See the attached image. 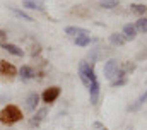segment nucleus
I'll list each match as a JSON object with an SVG mask.
<instances>
[{
  "instance_id": "f257e3e1",
  "label": "nucleus",
  "mask_w": 147,
  "mask_h": 130,
  "mask_svg": "<svg viewBox=\"0 0 147 130\" xmlns=\"http://www.w3.org/2000/svg\"><path fill=\"white\" fill-rule=\"evenodd\" d=\"M21 120H22V111H21L19 106H16V104H7V106L2 108V111H0V123H2V125L10 127V125L21 122Z\"/></svg>"
},
{
  "instance_id": "f03ea898",
  "label": "nucleus",
  "mask_w": 147,
  "mask_h": 130,
  "mask_svg": "<svg viewBox=\"0 0 147 130\" xmlns=\"http://www.w3.org/2000/svg\"><path fill=\"white\" fill-rule=\"evenodd\" d=\"M19 70L17 67L7 60H0V81L2 82H12L17 77Z\"/></svg>"
},
{
  "instance_id": "7ed1b4c3",
  "label": "nucleus",
  "mask_w": 147,
  "mask_h": 130,
  "mask_svg": "<svg viewBox=\"0 0 147 130\" xmlns=\"http://www.w3.org/2000/svg\"><path fill=\"white\" fill-rule=\"evenodd\" d=\"M60 93H62V89H60L58 86H50V87H46V89L43 91L41 99H43V103H46V104H53V103L60 98Z\"/></svg>"
},
{
  "instance_id": "20e7f679",
  "label": "nucleus",
  "mask_w": 147,
  "mask_h": 130,
  "mask_svg": "<svg viewBox=\"0 0 147 130\" xmlns=\"http://www.w3.org/2000/svg\"><path fill=\"white\" fill-rule=\"evenodd\" d=\"M91 65H92V64H91ZM91 65L87 64V62H80V64H79V79H80V82H82L87 89L91 87V79H89Z\"/></svg>"
},
{
  "instance_id": "39448f33",
  "label": "nucleus",
  "mask_w": 147,
  "mask_h": 130,
  "mask_svg": "<svg viewBox=\"0 0 147 130\" xmlns=\"http://www.w3.org/2000/svg\"><path fill=\"white\" fill-rule=\"evenodd\" d=\"M116 70H118V60L116 58H110L105 64V77L111 81L115 77V74H116Z\"/></svg>"
},
{
  "instance_id": "423d86ee",
  "label": "nucleus",
  "mask_w": 147,
  "mask_h": 130,
  "mask_svg": "<svg viewBox=\"0 0 147 130\" xmlns=\"http://www.w3.org/2000/svg\"><path fill=\"white\" fill-rule=\"evenodd\" d=\"M38 103H39V94L38 93H29L26 96V101H24V106L28 111H34L38 108Z\"/></svg>"
},
{
  "instance_id": "0eeeda50",
  "label": "nucleus",
  "mask_w": 147,
  "mask_h": 130,
  "mask_svg": "<svg viewBox=\"0 0 147 130\" xmlns=\"http://www.w3.org/2000/svg\"><path fill=\"white\" fill-rule=\"evenodd\" d=\"M19 77L26 82V81H33L36 77V70L31 67V65H22L21 70H19Z\"/></svg>"
},
{
  "instance_id": "6e6552de",
  "label": "nucleus",
  "mask_w": 147,
  "mask_h": 130,
  "mask_svg": "<svg viewBox=\"0 0 147 130\" xmlns=\"http://www.w3.org/2000/svg\"><path fill=\"white\" fill-rule=\"evenodd\" d=\"M89 99H91V104H98V99H99V82L98 79H94L91 82V87H89Z\"/></svg>"
},
{
  "instance_id": "1a4fd4ad",
  "label": "nucleus",
  "mask_w": 147,
  "mask_h": 130,
  "mask_svg": "<svg viewBox=\"0 0 147 130\" xmlns=\"http://www.w3.org/2000/svg\"><path fill=\"white\" fill-rule=\"evenodd\" d=\"M22 7L24 9H29V10H39V12L45 10L43 0H22Z\"/></svg>"
},
{
  "instance_id": "9d476101",
  "label": "nucleus",
  "mask_w": 147,
  "mask_h": 130,
  "mask_svg": "<svg viewBox=\"0 0 147 130\" xmlns=\"http://www.w3.org/2000/svg\"><path fill=\"white\" fill-rule=\"evenodd\" d=\"M46 115H48V108H41V110H38V113L29 120V127H39V123L46 118Z\"/></svg>"
},
{
  "instance_id": "9b49d317",
  "label": "nucleus",
  "mask_w": 147,
  "mask_h": 130,
  "mask_svg": "<svg viewBox=\"0 0 147 130\" xmlns=\"http://www.w3.org/2000/svg\"><path fill=\"white\" fill-rule=\"evenodd\" d=\"M0 46H2L5 51H9V53L16 55V57H22V55H24L22 48H19V46H17V45H14V43H2Z\"/></svg>"
},
{
  "instance_id": "f8f14e48",
  "label": "nucleus",
  "mask_w": 147,
  "mask_h": 130,
  "mask_svg": "<svg viewBox=\"0 0 147 130\" xmlns=\"http://www.w3.org/2000/svg\"><path fill=\"white\" fill-rule=\"evenodd\" d=\"M146 101H147V89L139 98H137V101H135L134 104H130V106H128V111H139V110L146 104Z\"/></svg>"
},
{
  "instance_id": "ddd939ff",
  "label": "nucleus",
  "mask_w": 147,
  "mask_h": 130,
  "mask_svg": "<svg viewBox=\"0 0 147 130\" xmlns=\"http://www.w3.org/2000/svg\"><path fill=\"white\" fill-rule=\"evenodd\" d=\"M9 10H10L17 19H22V21H26V22H33V21H34L29 14H26L24 10H21V9H17V7H9Z\"/></svg>"
},
{
  "instance_id": "4468645a",
  "label": "nucleus",
  "mask_w": 147,
  "mask_h": 130,
  "mask_svg": "<svg viewBox=\"0 0 147 130\" xmlns=\"http://www.w3.org/2000/svg\"><path fill=\"white\" fill-rule=\"evenodd\" d=\"M65 32L67 34H70V36H89V31L87 29H84V28H79V26H69V28H65Z\"/></svg>"
},
{
  "instance_id": "2eb2a0df",
  "label": "nucleus",
  "mask_w": 147,
  "mask_h": 130,
  "mask_svg": "<svg viewBox=\"0 0 147 130\" xmlns=\"http://www.w3.org/2000/svg\"><path fill=\"white\" fill-rule=\"evenodd\" d=\"M137 28L134 26V24H125L123 26V36H125V39H135L137 38Z\"/></svg>"
},
{
  "instance_id": "dca6fc26",
  "label": "nucleus",
  "mask_w": 147,
  "mask_h": 130,
  "mask_svg": "<svg viewBox=\"0 0 147 130\" xmlns=\"http://www.w3.org/2000/svg\"><path fill=\"white\" fill-rule=\"evenodd\" d=\"M125 41H127V39H125V36H123L121 32H113L110 36V43L113 46H121Z\"/></svg>"
},
{
  "instance_id": "f3484780",
  "label": "nucleus",
  "mask_w": 147,
  "mask_h": 130,
  "mask_svg": "<svg viewBox=\"0 0 147 130\" xmlns=\"http://www.w3.org/2000/svg\"><path fill=\"white\" fill-rule=\"evenodd\" d=\"M130 10H132L134 14H137V16H142V14H146L147 7L142 5V3H132V5H130Z\"/></svg>"
},
{
  "instance_id": "a211bd4d",
  "label": "nucleus",
  "mask_w": 147,
  "mask_h": 130,
  "mask_svg": "<svg viewBox=\"0 0 147 130\" xmlns=\"http://www.w3.org/2000/svg\"><path fill=\"white\" fill-rule=\"evenodd\" d=\"M91 36H77L75 38V45L77 46H87V45H91Z\"/></svg>"
},
{
  "instance_id": "6ab92c4d",
  "label": "nucleus",
  "mask_w": 147,
  "mask_h": 130,
  "mask_svg": "<svg viewBox=\"0 0 147 130\" xmlns=\"http://www.w3.org/2000/svg\"><path fill=\"white\" fill-rule=\"evenodd\" d=\"M120 2L118 0H99V7L103 9H115Z\"/></svg>"
},
{
  "instance_id": "aec40b11",
  "label": "nucleus",
  "mask_w": 147,
  "mask_h": 130,
  "mask_svg": "<svg viewBox=\"0 0 147 130\" xmlns=\"http://www.w3.org/2000/svg\"><path fill=\"white\" fill-rule=\"evenodd\" d=\"M135 28H137V31H140V32H147V19L146 17H140V19L137 21Z\"/></svg>"
},
{
  "instance_id": "412c9836",
  "label": "nucleus",
  "mask_w": 147,
  "mask_h": 130,
  "mask_svg": "<svg viewBox=\"0 0 147 130\" xmlns=\"http://www.w3.org/2000/svg\"><path fill=\"white\" fill-rule=\"evenodd\" d=\"M92 127H94L96 130H108L103 123H101V122H94V123H92Z\"/></svg>"
},
{
  "instance_id": "4be33fe9",
  "label": "nucleus",
  "mask_w": 147,
  "mask_h": 130,
  "mask_svg": "<svg viewBox=\"0 0 147 130\" xmlns=\"http://www.w3.org/2000/svg\"><path fill=\"white\" fill-rule=\"evenodd\" d=\"M0 38H2V39H5V38H7V31H3V29H0Z\"/></svg>"
}]
</instances>
